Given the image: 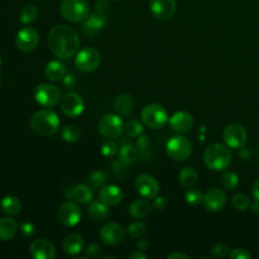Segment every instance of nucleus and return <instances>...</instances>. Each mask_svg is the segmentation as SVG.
<instances>
[{"label": "nucleus", "mask_w": 259, "mask_h": 259, "mask_svg": "<svg viewBox=\"0 0 259 259\" xmlns=\"http://www.w3.org/2000/svg\"><path fill=\"white\" fill-rule=\"evenodd\" d=\"M137 248H138V250L145 252V251L149 248V243H148V241H147L146 239H142V238H141V239L139 240V242L137 243Z\"/></svg>", "instance_id": "obj_53"}, {"label": "nucleus", "mask_w": 259, "mask_h": 259, "mask_svg": "<svg viewBox=\"0 0 259 259\" xmlns=\"http://www.w3.org/2000/svg\"><path fill=\"white\" fill-rule=\"evenodd\" d=\"M48 42L56 57L59 59H68L76 54L80 40L77 31L73 27L58 24L50 30Z\"/></svg>", "instance_id": "obj_1"}, {"label": "nucleus", "mask_w": 259, "mask_h": 259, "mask_svg": "<svg viewBox=\"0 0 259 259\" xmlns=\"http://www.w3.org/2000/svg\"><path fill=\"white\" fill-rule=\"evenodd\" d=\"M178 180L183 187L190 188L197 183L198 174L194 168L190 166H186L180 170L178 174Z\"/></svg>", "instance_id": "obj_29"}, {"label": "nucleus", "mask_w": 259, "mask_h": 259, "mask_svg": "<svg viewBox=\"0 0 259 259\" xmlns=\"http://www.w3.org/2000/svg\"><path fill=\"white\" fill-rule=\"evenodd\" d=\"M152 211V205L144 199H136L128 206L130 214L135 219H145Z\"/></svg>", "instance_id": "obj_26"}, {"label": "nucleus", "mask_w": 259, "mask_h": 259, "mask_svg": "<svg viewBox=\"0 0 259 259\" xmlns=\"http://www.w3.org/2000/svg\"><path fill=\"white\" fill-rule=\"evenodd\" d=\"M62 138L64 141L68 143H74L77 142L80 139L81 133L80 130L73 124H68L62 130Z\"/></svg>", "instance_id": "obj_37"}, {"label": "nucleus", "mask_w": 259, "mask_h": 259, "mask_svg": "<svg viewBox=\"0 0 259 259\" xmlns=\"http://www.w3.org/2000/svg\"><path fill=\"white\" fill-rule=\"evenodd\" d=\"M251 191H252V195L255 198V200L259 201V178L254 181Z\"/></svg>", "instance_id": "obj_50"}, {"label": "nucleus", "mask_w": 259, "mask_h": 259, "mask_svg": "<svg viewBox=\"0 0 259 259\" xmlns=\"http://www.w3.org/2000/svg\"><path fill=\"white\" fill-rule=\"evenodd\" d=\"M111 168H112L113 173H114L117 177H122V176H124V175L126 174L128 165L124 164L123 162H121V161L118 159V160L113 161V163H112V165H111Z\"/></svg>", "instance_id": "obj_43"}, {"label": "nucleus", "mask_w": 259, "mask_h": 259, "mask_svg": "<svg viewBox=\"0 0 259 259\" xmlns=\"http://www.w3.org/2000/svg\"><path fill=\"white\" fill-rule=\"evenodd\" d=\"M0 206L3 212L9 215L17 214L21 209V202L20 200L15 197L14 195H6L1 199Z\"/></svg>", "instance_id": "obj_30"}, {"label": "nucleus", "mask_w": 259, "mask_h": 259, "mask_svg": "<svg viewBox=\"0 0 259 259\" xmlns=\"http://www.w3.org/2000/svg\"><path fill=\"white\" fill-rule=\"evenodd\" d=\"M202 159L204 165L212 171L227 169L232 163V153L230 149L220 143H213L206 147Z\"/></svg>", "instance_id": "obj_2"}, {"label": "nucleus", "mask_w": 259, "mask_h": 259, "mask_svg": "<svg viewBox=\"0 0 259 259\" xmlns=\"http://www.w3.org/2000/svg\"><path fill=\"white\" fill-rule=\"evenodd\" d=\"M123 132L128 138H137L144 133V126L139 120L131 119L125 122Z\"/></svg>", "instance_id": "obj_34"}, {"label": "nucleus", "mask_w": 259, "mask_h": 259, "mask_svg": "<svg viewBox=\"0 0 259 259\" xmlns=\"http://www.w3.org/2000/svg\"><path fill=\"white\" fill-rule=\"evenodd\" d=\"M89 10V3L86 0H63L60 5L61 15L71 22L84 20Z\"/></svg>", "instance_id": "obj_5"}, {"label": "nucleus", "mask_w": 259, "mask_h": 259, "mask_svg": "<svg viewBox=\"0 0 259 259\" xmlns=\"http://www.w3.org/2000/svg\"><path fill=\"white\" fill-rule=\"evenodd\" d=\"M63 83H64V85L67 87V88H69V89H71V88H73L75 85H76V79H75V77L73 76V75H65V77L63 78Z\"/></svg>", "instance_id": "obj_48"}, {"label": "nucleus", "mask_w": 259, "mask_h": 259, "mask_svg": "<svg viewBox=\"0 0 259 259\" xmlns=\"http://www.w3.org/2000/svg\"><path fill=\"white\" fill-rule=\"evenodd\" d=\"M17 229L18 225L12 218H0V241L11 240Z\"/></svg>", "instance_id": "obj_28"}, {"label": "nucleus", "mask_w": 259, "mask_h": 259, "mask_svg": "<svg viewBox=\"0 0 259 259\" xmlns=\"http://www.w3.org/2000/svg\"><path fill=\"white\" fill-rule=\"evenodd\" d=\"M152 141L150 139L149 136L147 135H140L139 137H137V141H136V148L138 149L139 153H143V152H147L150 147H151Z\"/></svg>", "instance_id": "obj_41"}, {"label": "nucleus", "mask_w": 259, "mask_h": 259, "mask_svg": "<svg viewBox=\"0 0 259 259\" xmlns=\"http://www.w3.org/2000/svg\"><path fill=\"white\" fill-rule=\"evenodd\" d=\"M38 9L33 4H26L19 13V19L23 24H29L36 20Z\"/></svg>", "instance_id": "obj_33"}, {"label": "nucleus", "mask_w": 259, "mask_h": 259, "mask_svg": "<svg viewBox=\"0 0 259 259\" xmlns=\"http://www.w3.org/2000/svg\"><path fill=\"white\" fill-rule=\"evenodd\" d=\"M84 248V240L81 235L77 233H73L68 235L63 241V250L66 254L69 255H77Z\"/></svg>", "instance_id": "obj_24"}, {"label": "nucleus", "mask_w": 259, "mask_h": 259, "mask_svg": "<svg viewBox=\"0 0 259 259\" xmlns=\"http://www.w3.org/2000/svg\"><path fill=\"white\" fill-rule=\"evenodd\" d=\"M227 202V195L222 188L213 187L203 194L202 203L208 211L215 212L224 208Z\"/></svg>", "instance_id": "obj_17"}, {"label": "nucleus", "mask_w": 259, "mask_h": 259, "mask_svg": "<svg viewBox=\"0 0 259 259\" xmlns=\"http://www.w3.org/2000/svg\"><path fill=\"white\" fill-rule=\"evenodd\" d=\"M74 63L79 71L89 73L98 68L101 63V55L93 48H84L77 53Z\"/></svg>", "instance_id": "obj_8"}, {"label": "nucleus", "mask_w": 259, "mask_h": 259, "mask_svg": "<svg viewBox=\"0 0 259 259\" xmlns=\"http://www.w3.org/2000/svg\"><path fill=\"white\" fill-rule=\"evenodd\" d=\"M44 73L48 80L60 81L66 75V67L62 62L58 60H52L47 63L44 69Z\"/></svg>", "instance_id": "obj_25"}, {"label": "nucleus", "mask_w": 259, "mask_h": 259, "mask_svg": "<svg viewBox=\"0 0 259 259\" xmlns=\"http://www.w3.org/2000/svg\"><path fill=\"white\" fill-rule=\"evenodd\" d=\"M19 231L24 238H30L35 234V227L30 222H22L19 226Z\"/></svg>", "instance_id": "obj_42"}, {"label": "nucleus", "mask_w": 259, "mask_h": 259, "mask_svg": "<svg viewBox=\"0 0 259 259\" xmlns=\"http://www.w3.org/2000/svg\"><path fill=\"white\" fill-rule=\"evenodd\" d=\"M170 128L177 134H185L193 126V116L188 111H177L168 119Z\"/></svg>", "instance_id": "obj_21"}, {"label": "nucleus", "mask_w": 259, "mask_h": 259, "mask_svg": "<svg viewBox=\"0 0 259 259\" xmlns=\"http://www.w3.org/2000/svg\"><path fill=\"white\" fill-rule=\"evenodd\" d=\"M107 24V17L105 13L96 11L95 13L87 16L81 24V29L83 33L88 36H95L98 34L104 26Z\"/></svg>", "instance_id": "obj_18"}, {"label": "nucleus", "mask_w": 259, "mask_h": 259, "mask_svg": "<svg viewBox=\"0 0 259 259\" xmlns=\"http://www.w3.org/2000/svg\"><path fill=\"white\" fill-rule=\"evenodd\" d=\"M229 252V248L225 244H217L211 249V256L214 258H223Z\"/></svg>", "instance_id": "obj_45"}, {"label": "nucleus", "mask_w": 259, "mask_h": 259, "mask_svg": "<svg viewBox=\"0 0 259 259\" xmlns=\"http://www.w3.org/2000/svg\"><path fill=\"white\" fill-rule=\"evenodd\" d=\"M141 119L143 123L153 130L163 127L169 119L166 108L158 103L147 104L141 112Z\"/></svg>", "instance_id": "obj_4"}, {"label": "nucleus", "mask_w": 259, "mask_h": 259, "mask_svg": "<svg viewBox=\"0 0 259 259\" xmlns=\"http://www.w3.org/2000/svg\"><path fill=\"white\" fill-rule=\"evenodd\" d=\"M128 143H131L128 138H125V137H124V138H122V139L120 140V144H121V145H124V144H128Z\"/></svg>", "instance_id": "obj_56"}, {"label": "nucleus", "mask_w": 259, "mask_h": 259, "mask_svg": "<svg viewBox=\"0 0 259 259\" xmlns=\"http://www.w3.org/2000/svg\"><path fill=\"white\" fill-rule=\"evenodd\" d=\"M167 205V199L164 196H156L153 202V206L157 209V210H162L166 207Z\"/></svg>", "instance_id": "obj_47"}, {"label": "nucleus", "mask_w": 259, "mask_h": 259, "mask_svg": "<svg viewBox=\"0 0 259 259\" xmlns=\"http://www.w3.org/2000/svg\"><path fill=\"white\" fill-rule=\"evenodd\" d=\"M250 208H251V211H252L253 213H259V201H258V200H255V201L251 204Z\"/></svg>", "instance_id": "obj_54"}, {"label": "nucleus", "mask_w": 259, "mask_h": 259, "mask_svg": "<svg viewBox=\"0 0 259 259\" xmlns=\"http://www.w3.org/2000/svg\"><path fill=\"white\" fill-rule=\"evenodd\" d=\"M231 259H249L251 258V254L248 250L243 248H233L229 254Z\"/></svg>", "instance_id": "obj_44"}, {"label": "nucleus", "mask_w": 259, "mask_h": 259, "mask_svg": "<svg viewBox=\"0 0 259 259\" xmlns=\"http://www.w3.org/2000/svg\"><path fill=\"white\" fill-rule=\"evenodd\" d=\"M95 8H96V11L105 13V11H106L107 8H108L107 2H106L105 0H97V1H96V5H95Z\"/></svg>", "instance_id": "obj_49"}, {"label": "nucleus", "mask_w": 259, "mask_h": 259, "mask_svg": "<svg viewBox=\"0 0 259 259\" xmlns=\"http://www.w3.org/2000/svg\"><path fill=\"white\" fill-rule=\"evenodd\" d=\"M128 259H147V255L143 251H135L127 256Z\"/></svg>", "instance_id": "obj_52"}, {"label": "nucleus", "mask_w": 259, "mask_h": 259, "mask_svg": "<svg viewBox=\"0 0 259 259\" xmlns=\"http://www.w3.org/2000/svg\"><path fill=\"white\" fill-rule=\"evenodd\" d=\"M81 209L77 202L70 200L62 203L58 208L57 217L61 224L66 227H74L81 220Z\"/></svg>", "instance_id": "obj_12"}, {"label": "nucleus", "mask_w": 259, "mask_h": 259, "mask_svg": "<svg viewBox=\"0 0 259 259\" xmlns=\"http://www.w3.org/2000/svg\"><path fill=\"white\" fill-rule=\"evenodd\" d=\"M221 183L226 189H235L239 184V176L235 172L226 171L221 176Z\"/></svg>", "instance_id": "obj_36"}, {"label": "nucleus", "mask_w": 259, "mask_h": 259, "mask_svg": "<svg viewBox=\"0 0 259 259\" xmlns=\"http://www.w3.org/2000/svg\"><path fill=\"white\" fill-rule=\"evenodd\" d=\"M127 233L134 239H141L147 233L146 225L142 222H133L127 226Z\"/></svg>", "instance_id": "obj_38"}, {"label": "nucleus", "mask_w": 259, "mask_h": 259, "mask_svg": "<svg viewBox=\"0 0 259 259\" xmlns=\"http://www.w3.org/2000/svg\"><path fill=\"white\" fill-rule=\"evenodd\" d=\"M61 109L70 117H77L82 114L85 108L83 98L76 92L69 91L61 98Z\"/></svg>", "instance_id": "obj_14"}, {"label": "nucleus", "mask_w": 259, "mask_h": 259, "mask_svg": "<svg viewBox=\"0 0 259 259\" xmlns=\"http://www.w3.org/2000/svg\"><path fill=\"white\" fill-rule=\"evenodd\" d=\"M0 82H1V75H0Z\"/></svg>", "instance_id": "obj_58"}, {"label": "nucleus", "mask_w": 259, "mask_h": 259, "mask_svg": "<svg viewBox=\"0 0 259 259\" xmlns=\"http://www.w3.org/2000/svg\"><path fill=\"white\" fill-rule=\"evenodd\" d=\"M33 96L35 101L45 106L53 107L61 101V91L58 87L49 83H40L34 88Z\"/></svg>", "instance_id": "obj_9"}, {"label": "nucleus", "mask_w": 259, "mask_h": 259, "mask_svg": "<svg viewBox=\"0 0 259 259\" xmlns=\"http://www.w3.org/2000/svg\"><path fill=\"white\" fill-rule=\"evenodd\" d=\"M87 213L90 217V219L100 222L105 220L108 217L109 208H108V205H106L102 201L94 200L90 202L87 209Z\"/></svg>", "instance_id": "obj_27"}, {"label": "nucleus", "mask_w": 259, "mask_h": 259, "mask_svg": "<svg viewBox=\"0 0 259 259\" xmlns=\"http://www.w3.org/2000/svg\"><path fill=\"white\" fill-rule=\"evenodd\" d=\"M0 65H1V57H0Z\"/></svg>", "instance_id": "obj_57"}, {"label": "nucleus", "mask_w": 259, "mask_h": 259, "mask_svg": "<svg viewBox=\"0 0 259 259\" xmlns=\"http://www.w3.org/2000/svg\"><path fill=\"white\" fill-rule=\"evenodd\" d=\"M185 201L190 205H198L202 202L203 193L200 189L195 187L188 188L184 193Z\"/></svg>", "instance_id": "obj_35"}, {"label": "nucleus", "mask_w": 259, "mask_h": 259, "mask_svg": "<svg viewBox=\"0 0 259 259\" xmlns=\"http://www.w3.org/2000/svg\"><path fill=\"white\" fill-rule=\"evenodd\" d=\"M29 253L34 259H54L57 256L55 245L46 239L34 240L29 247Z\"/></svg>", "instance_id": "obj_19"}, {"label": "nucleus", "mask_w": 259, "mask_h": 259, "mask_svg": "<svg viewBox=\"0 0 259 259\" xmlns=\"http://www.w3.org/2000/svg\"><path fill=\"white\" fill-rule=\"evenodd\" d=\"M232 205L236 209L243 211L250 206V199L245 193H237L232 198Z\"/></svg>", "instance_id": "obj_39"}, {"label": "nucleus", "mask_w": 259, "mask_h": 259, "mask_svg": "<svg viewBox=\"0 0 259 259\" xmlns=\"http://www.w3.org/2000/svg\"><path fill=\"white\" fill-rule=\"evenodd\" d=\"M134 104L135 101L133 96L127 93H122L115 97L113 102V108L118 115L128 116L134 109Z\"/></svg>", "instance_id": "obj_23"}, {"label": "nucleus", "mask_w": 259, "mask_h": 259, "mask_svg": "<svg viewBox=\"0 0 259 259\" xmlns=\"http://www.w3.org/2000/svg\"><path fill=\"white\" fill-rule=\"evenodd\" d=\"M249 156H250V153H249V151H248L247 149H245L244 147H243V148H241V152H240V157H241L242 159L246 160V159H248V158H249Z\"/></svg>", "instance_id": "obj_55"}, {"label": "nucleus", "mask_w": 259, "mask_h": 259, "mask_svg": "<svg viewBox=\"0 0 259 259\" xmlns=\"http://www.w3.org/2000/svg\"><path fill=\"white\" fill-rule=\"evenodd\" d=\"M258 154H259V148H258Z\"/></svg>", "instance_id": "obj_59"}, {"label": "nucleus", "mask_w": 259, "mask_h": 259, "mask_svg": "<svg viewBox=\"0 0 259 259\" xmlns=\"http://www.w3.org/2000/svg\"><path fill=\"white\" fill-rule=\"evenodd\" d=\"M111 1H116V0H111Z\"/></svg>", "instance_id": "obj_60"}, {"label": "nucleus", "mask_w": 259, "mask_h": 259, "mask_svg": "<svg viewBox=\"0 0 259 259\" xmlns=\"http://www.w3.org/2000/svg\"><path fill=\"white\" fill-rule=\"evenodd\" d=\"M98 198L106 205L118 204L123 198L122 190L114 184L103 185L98 192Z\"/></svg>", "instance_id": "obj_22"}, {"label": "nucleus", "mask_w": 259, "mask_h": 259, "mask_svg": "<svg viewBox=\"0 0 259 259\" xmlns=\"http://www.w3.org/2000/svg\"><path fill=\"white\" fill-rule=\"evenodd\" d=\"M167 258H168V259H188L189 257H188L185 253L175 251V252L170 253V254L167 256Z\"/></svg>", "instance_id": "obj_51"}, {"label": "nucleus", "mask_w": 259, "mask_h": 259, "mask_svg": "<svg viewBox=\"0 0 259 259\" xmlns=\"http://www.w3.org/2000/svg\"><path fill=\"white\" fill-rule=\"evenodd\" d=\"M100 251H101L100 246H99L97 243H95V242L89 244V245L87 246V248H86V254H87V256L90 257V258L97 257V256L99 255Z\"/></svg>", "instance_id": "obj_46"}, {"label": "nucleus", "mask_w": 259, "mask_h": 259, "mask_svg": "<svg viewBox=\"0 0 259 259\" xmlns=\"http://www.w3.org/2000/svg\"><path fill=\"white\" fill-rule=\"evenodd\" d=\"M135 187L139 194L147 199L155 198L160 191L159 182L150 174L142 173L135 178Z\"/></svg>", "instance_id": "obj_11"}, {"label": "nucleus", "mask_w": 259, "mask_h": 259, "mask_svg": "<svg viewBox=\"0 0 259 259\" xmlns=\"http://www.w3.org/2000/svg\"><path fill=\"white\" fill-rule=\"evenodd\" d=\"M138 157H139V151L134 145H132L131 143L121 145L118 151V159L121 162H123L126 165H131L134 162H136Z\"/></svg>", "instance_id": "obj_31"}, {"label": "nucleus", "mask_w": 259, "mask_h": 259, "mask_svg": "<svg viewBox=\"0 0 259 259\" xmlns=\"http://www.w3.org/2000/svg\"><path fill=\"white\" fill-rule=\"evenodd\" d=\"M60 126V118L52 109H40L30 118V128L39 136H52Z\"/></svg>", "instance_id": "obj_3"}, {"label": "nucleus", "mask_w": 259, "mask_h": 259, "mask_svg": "<svg viewBox=\"0 0 259 259\" xmlns=\"http://www.w3.org/2000/svg\"><path fill=\"white\" fill-rule=\"evenodd\" d=\"M65 195L71 200L80 204H87L93 199L92 188L84 183L68 186L65 190Z\"/></svg>", "instance_id": "obj_20"}, {"label": "nucleus", "mask_w": 259, "mask_h": 259, "mask_svg": "<svg viewBox=\"0 0 259 259\" xmlns=\"http://www.w3.org/2000/svg\"><path fill=\"white\" fill-rule=\"evenodd\" d=\"M100 240L109 246H115L124 239V230L117 223H107L103 225L99 231Z\"/></svg>", "instance_id": "obj_15"}, {"label": "nucleus", "mask_w": 259, "mask_h": 259, "mask_svg": "<svg viewBox=\"0 0 259 259\" xmlns=\"http://www.w3.org/2000/svg\"><path fill=\"white\" fill-rule=\"evenodd\" d=\"M166 153L175 161H185L192 153V146L186 137L176 135L167 141Z\"/></svg>", "instance_id": "obj_6"}, {"label": "nucleus", "mask_w": 259, "mask_h": 259, "mask_svg": "<svg viewBox=\"0 0 259 259\" xmlns=\"http://www.w3.org/2000/svg\"><path fill=\"white\" fill-rule=\"evenodd\" d=\"M38 41L39 35L37 31L29 26L19 29L15 37L16 47L22 53H30L34 51L38 45Z\"/></svg>", "instance_id": "obj_13"}, {"label": "nucleus", "mask_w": 259, "mask_h": 259, "mask_svg": "<svg viewBox=\"0 0 259 259\" xmlns=\"http://www.w3.org/2000/svg\"><path fill=\"white\" fill-rule=\"evenodd\" d=\"M123 127L124 123L118 114L107 113L99 120L98 133L106 140H115L121 136Z\"/></svg>", "instance_id": "obj_7"}, {"label": "nucleus", "mask_w": 259, "mask_h": 259, "mask_svg": "<svg viewBox=\"0 0 259 259\" xmlns=\"http://www.w3.org/2000/svg\"><path fill=\"white\" fill-rule=\"evenodd\" d=\"M225 144L232 149H241L247 141V133L245 127L237 122L229 123L223 133Z\"/></svg>", "instance_id": "obj_10"}, {"label": "nucleus", "mask_w": 259, "mask_h": 259, "mask_svg": "<svg viewBox=\"0 0 259 259\" xmlns=\"http://www.w3.org/2000/svg\"><path fill=\"white\" fill-rule=\"evenodd\" d=\"M108 173L102 170H94L88 176V184L93 189H100L107 181Z\"/></svg>", "instance_id": "obj_32"}, {"label": "nucleus", "mask_w": 259, "mask_h": 259, "mask_svg": "<svg viewBox=\"0 0 259 259\" xmlns=\"http://www.w3.org/2000/svg\"><path fill=\"white\" fill-rule=\"evenodd\" d=\"M118 151V147L117 144L115 142H113L112 140H107L105 142H103L100 146V152L104 157L110 158L113 157Z\"/></svg>", "instance_id": "obj_40"}, {"label": "nucleus", "mask_w": 259, "mask_h": 259, "mask_svg": "<svg viewBox=\"0 0 259 259\" xmlns=\"http://www.w3.org/2000/svg\"><path fill=\"white\" fill-rule=\"evenodd\" d=\"M150 12L158 20L165 21L173 16L176 11L175 0H150Z\"/></svg>", "instance_id": "obj_16"}]
</instances>
